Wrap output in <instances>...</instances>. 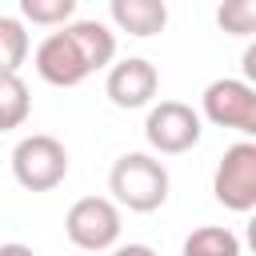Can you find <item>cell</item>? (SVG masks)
Instances as JSON below:
<instances>
[{"label":"cell","mask_w":256,"mask_h":256,"mask_svg":"<svg viewBox=\"0 0 256 256\" xmlns=\"http://www.w3.org/2000/svg\"><path fill=\"white\" fill-rule=\"evenodd\" d=\"M180 256H240V240H236V232L208 224V228H196L184 240V252Z\"/></svg>","instance_id":"12"},{"label":"cell","mask_w":256,"mask_h":256,"mask_svg":"<svg viewBox=\"0 0 256 256\" xmlns=\"http://www.w3.org/2000/svg\"><path fill=\"white\" fill-rule=\"evenodd\" d=\"M64 32L76 44V52L84 56L88 72H100V68H108L116 60V32L108 24H100V20H68Z\"/></svg>","instance_id":"9"},{"label":"cell","mask_w":256,"mask_h":256,"mask_svg":"<svg viewBox=\"0 0 256 256\" xmlns=\"http://www.w3.org/2000/svg\"><path fill=\"white\" fill-rule=\"evenodd\" d=\"M144 136L156 152L164 156H180L188 148L200 144V112L184 100H160L148 108V120H144Z\"/></svg>","instance_id":"4"},{"label":"cell","mask_w":256,"mask_h":256,"mask_svg":"<svg viewBox=\"0 0 256 256\" xmlns=\"http://www.w3.org/2000/svg\"><path fill=\"white\" fill-rule=\"evenodd\" d=\"M36 72H40V80H48L52 88H76V84H84L92 72H88V64H84V56L76 52V44L68 40V32L60 28V32H52V36H44L40 44H36Z\"/></svg>","instance_id":"8"},{"label":"cell","mask_w":256,"mask_h":256,"mask_svg":"<svg viewBox=\"0 0 256 256\" xmlns=\"http://www.w3.org/2000/svg\"><path fill=\"white\" fill-rule=\"evenodd\" d=\"M216 24L228 36H252L256 32V0H224L216 8Z\"/></svg>","instance_id":"14"},{"label":"cell","mask_w":256,"mask_h":256,"mask_svg":"<svg viewBox=\"0 0 256 256\" xmlns=\"http://www.w3.org/2000/svg\"><path fill=\"white\" fill-rule=\"evenodd\" d=\"M120 208L108 200V196H84L68 208L64 216V232L76 248L84 252H108L116 240H120Z\"/></svg>","instance_id":"3"},{"label":"cell","mask_w":256,"mask_h":256,"mask_svg":"<svg viewBox=\"0 0 256 256\" xmlns=\"http://www.w3.org/2000/svg\"><path fill=\"white\" fill-rule=\"evenodd\" d=\"M112 256H156L148 244H120V248H112Z\"/></svg>","instance_id":"16"},{"label":"cell","mask_w":256,"mask_h":256,"mask_svg":"<svg viewBox=\"0 0 256 256\" xmlns=\"http://www.w3.org/2000/svg\"><path fill=\"white\" fill-rule=\"evenodd\" d=\"M156 88H160V72H156V64L144 60V56H128V60L112 64V68H108V80H104L108 100H112L116 108H124V112L152 104Z\"/></svg>","instance_id":"7"},{"label":"cell","mask_w":256,"mask_h":256,"mask_svg":"<svg viewBox=\"0 0 256 256\" xmlns=\"http://www.w3.org/2000/svg\"><path fill=\"white\" fill-rule=\"evenodd\" d=\"M28 60V28L16 16H0V72H20Z\"/></svg>","instance_id":"13"},{"label":"cell","mask_w":256,"mask_h":256,"mask_svg":"<svg viewBox=\"0 0 256 256\" xmlns=\"http://www.w3.org/2000/svg\"><path fill=\"white\" fill-rule=\"evenodd\" d=\"M108 192L128 212H156L168 200V168L148 152H124L108 172Z\"/></svg>","instance_id":"1"},{"label":"cell","mask_w":256,"mask_h":256,"mask_svg":"<svg viewBox=\"0 0 256 256\" xmlns=\"http://www.w3.org/2000/svg\"><path fill=\"white\" fill-rule=\"evenodd\" d=\"M212 192L232 212L256 208V144L252 140H240L220 156L216 176H212Z\"/></svg>","instance_id":"5"},{"label":"cell","mask_w":256,"mask_h":256,"mask_svg":"<svg viewBox=\"0 0 256 256\" xmlns=\"http://www.w3.org/2000/svg\"><path fill=\"white\" fill-rule=\"evenodd\" d=\"M204 116L216 128H236L244 136L256 132V88L248 80H212L204 88Z\"/></svg>","instance_id":"6"},{"label":"cell","mask_w":256,"mask_h":256,"mask_svg":"<svg viewBox=\"0 0 256 256\" xmlns=\"http://www.w3.org/2000/svg\"><path fill=\"white\" fill-rule=\"evenodd\" d=\"M72 12H76V0H20V16L28 24H44V28L68 24Z\"/></svg>","instance_id":"15"},{"label":"cell","mask_w":256,"mask_h":256,"mask_svg":"<svg viewBox=\"0 0 256 256\" xmlns=\"http://www.w3.org/2000/svg\"><path fill=\"white\" fill-rule=\"evenodd\" d=\"M108 12H112V24L128 36H156L164 32L168 24V4L164 0H108Z\"/></svg>","instance_id":"10"},{"label":"cell","mask_w":256,"mask_h":256,"mask_svg":"<svg viewBox=\"0 0 256 256\" xmlns=\"http://www.w3.org/2000/svg\"><path fill=\"white\" fill-rule=\"evenodd\" d=\"M32 112V96L28 84L20 80V72H0V132H12L28 120Z\"/></svg>","instance_id":"11"},{"label":"cell","mask_w":256,"mask_h":256,"mask_svg":"<svg viewBox=\"0 0 256 256\" xmlns=\"http://www.w3.org/2000/svg\"><path fill=\"white\" fill-rule=\"evenodd\" d=\"M0 256H36V252H32L28 244H16V240H12V244H0Z\"/></svg>","instance_id":"17"},{"label":"cell","mask_w":256,"mask_h":256,"mask_svg":"<svg viewBox=\"0 0 256 256\" xmlns=\"http://www.w3.org/2000/svg\"><path fill=\"white\" fill-rule=\"evenodd\" d=\"M12 176L28 192H52L68 176V148L48 132L24 136L12 148Z\"/></svg>","instance_id":"2"}]
</instances>
